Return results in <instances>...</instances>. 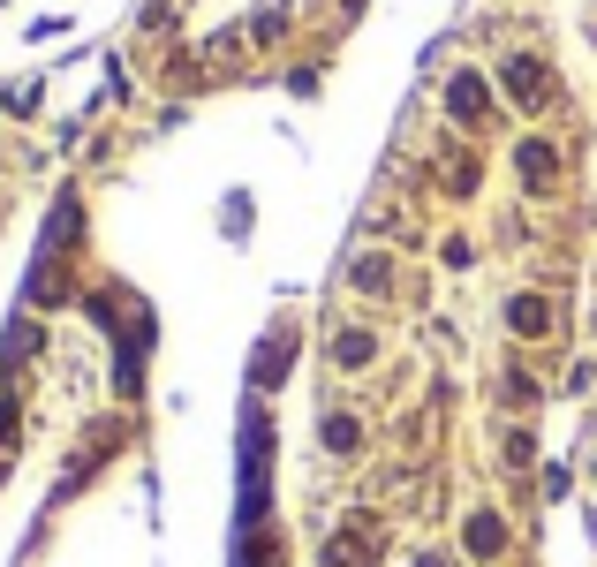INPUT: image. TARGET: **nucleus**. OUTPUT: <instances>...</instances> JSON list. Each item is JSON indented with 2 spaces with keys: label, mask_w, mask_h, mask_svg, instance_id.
I'll return each instance as SVG.
<instances>
[{
  "label": "nucleus",
  "mask_w": 597,
  "mask_h": 567,
  "mask_svg": "<svg viewBox=\"0 0 597 567\" xmlns=\"http://www.w3.org/2000/svg\"><path fill=\"white\" fill-rule=\"evenodd\" d=\"M499 545H507V530H499L492 515H477V522H469V552H499Z\"/></svg>",
  "instance_id": "1"
}]
</instances>
